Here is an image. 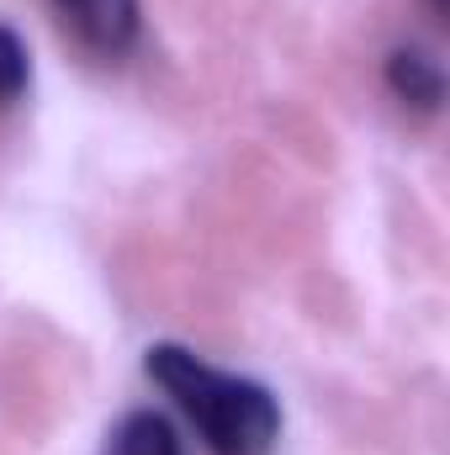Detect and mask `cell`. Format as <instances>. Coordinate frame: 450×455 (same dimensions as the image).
I'll return each mask as SVG.
<instances>
[{"mask_svg":"<svg viewBox=\"0 0 450 455\" xmlns=\"http://www.w3.org/2000/svg\"><path fill=\"white\" fill-rule=\"evenodd\" d=\"M53 11L101 59H122L138 43V27H143L138 0H53Z\"/></svg>","mask_w":450,"mask_h":455,"instance_id":"2","label":"cell"},{"mask_svg":"<svg viewBox=\"0 0 450 455\" xmlns=\"http://www.w3.org/2000/svg\"><path fill=\"white\" fill-rule=\"evenodd\" d=\"M27 85H32V53H27V43L0 21V107L21 101Z\"/></svg>","mask_w":450,"mask_h":455,"instance_id":"5","label":"cell"},{"mask_svg":"<svg viewBox=\"0 0 450 455\" xmlns=\"http://www.w3.org/2000/svg\"><path fill=\"white\" fill-rule=\"evenodd\" d=\"M424 5H430V11H435L440 21H446V16H450V0H424Z\"/></svg>","mask_w":450,"mask_h":455,"instance_id":"6","label":"cell"},{"mask_svg":"<svg viewBox=\"0 0 450 455\" xmlns=\"http://www.w3.org/2000/svg\"><path fill=\"white\" fill-rule=\"evenodd\" d=\"M143 371L175 397L213 455H270L281 440V403L270 387L218 371L186 344H149Z\"/></svg>","mask_w":450,"mask_h":455,"instance_id":"1","label":"cell"},{"mask_svg":"<svg viewBox=\"0 0 450 455\" xmlns=\"http://www.w3.org/2000/svg\"><path fill=\"white\" fill-rule=\"evenodd\" d=\"M387 91L403 107L430 116V112H440V101H446V69L424 48H392L387 53Z\"/></svg>","mask_w":450,"mask_h":455,"instance_id":"3","label":"cell"},{"mask_svg":"<svg viewBox=\"0 0 450 455\" xmlns=\"http://www.w3.org/2000/svg\"><path fill=\"white\" fill-rule=\"evenodd\" d=\"M101 455H186V445H181V435H175V424L165 413L133 408V413H122L107 429Z\"/></svg>","mask_w":450,"mask_h":455,"instance_id":"4","label":"cell"}]
</instances>
